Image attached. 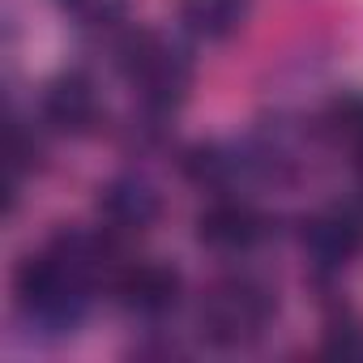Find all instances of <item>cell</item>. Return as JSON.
Instances as JSON below:
<instances>
[{"label": "cell", "mask_w": 363, "mask_h": 363, "mask_svg": "<svg viewBox=\"0 0 363 363\" xmlns=\"http://www.w3.org/2000/svg\"><path fill=\"white\" fill-rule=\"evenodd\" d=\"M184 171H189L193 179H201V184H218L223 171H227V158H223L218 150H193V154L184 158Z\"/></svg>", "instance_id": "9c48e42d"}, {"label": "cell", "mask_w": 363, "mask_h": 363, "mask_svg": "<svg viewBox=\"0 0 363 363\" xmlns=\"http://www.w3.org/2000/svg\"><path fill=\"white\" fill-rule=\"evenodd\" d=\"M329 354H363V325H337L325 342Z\"/></svg>", "instance_id": "30bf717a"}, {"label": "cell", "mask_w": 363, "mask_h": 363, "mask_svg": "<svg viewBox=\"0 0 363 363\" xmlns=\"http://www.w3.org/2000/svg\"><path fill=\"white\" fill-rule=\"evenodd\" d=\"M197 235L214 252H248L265 235V218L248 201H214L197 218Z\"/></svg>", "instance_id": "3957f363"}, {"label": "cell", "mask_w": 363, "mask_h": 363, "mask_svg": "<svg viewBox=\"0 0 363 363\" xmlns=\"http://www.w3.org/2000/svg\"><path fill=\"white\" fill-rule=\"evenodd\" d=\"M103 218H107V231H145L154 218H158V193L141 179H120L111 184L99 201Z\"/></svg>", "instance_id": "52a82bcc"}, {"label": "cell", "mask_w": 363, "mask_h": 363, "mask_svg": "<svg viewBox=\"0 0 363 363\" xmlns=\"http://www.w3.org/2000/svg\"><path fill=\"white\" fill-rule=\"evenodd\" d=\"M359 244H363V231L342 210H329V214H316V218L303 223V248L325 269H342L359 252Z\"/></svg>", "instance_id": "277c9868"}, {"label": "cell", "mask_w": 363, "mask_h": 363, "mask_svg": "<svg viewBox=\"0 0 363 363\" xmlns=\"http://www.w3.org/2000/svg\"><path fill=\"white\" fill-rule=\"evenodd\" d=\"M116 291H120L124 308H133L141 316H162L179 295V278L167 265H128V269H120Z\"/></svg>", "instance_id": "5b68a950"}, {"label": "cell", "mask_w": 363, "mask_h": 363, "mask_svg": "<svg viewBox=\"0 0 363 363\" xmlns=\"http://www.w3.org/2000/svg\"><path fill=\"white\" fill-rule=\"evenodd\" d=\"M244 13L248 0H179V18L201 39H227L231 30H240Z\"/></svg>", "instance_id": "ba28073f"}, {"label": "cell", "mask_w": 363, "mask_h": 363, "mask_svg": "<svg viewBox=\"0 0 363 363\" xmlns=\"http://www.w3.org/2000/svg\"><path fill=\"white\" fill-rule=\"evenodd\" d=\"M120 65L133 77V86L141 90V99L150 107H171L184 99L189 90V65L175 48H167L154 35H133L120 48Z\"/></svg>", "instance_id": "7a4b0ae2"}, {"label": "cell", "mask_w": 363, "mask_h": 363, "mask_svg": "<svg viewBox=\"0 0 363 363\" xmlns=\"http://www.w3.org/2000/svg\"><path fill=\"white\" fill-rule=\"evenodd\" d=\"M269 316H274V295L261 282L227 278L201 303V333L214 346H240V342H252Z\"/></svg>", "instance_id": "6da1fadb"}, {"label": "cell", "mask_w": 363, "mask_h": 363, "mask_svg": "<svg viewBox=\"0 0 363 363\" xmlns=\"http://www.w3.org/2000/svg\"><path fill=\"white\" fill-rule=\"evenodd\" d=\"M43 116L65 133H82V128H90L99 120V94L82 73L56 77L48 86V94H43Z\"/></svg>", "instance_id": "8992f818"}]
</instances>
